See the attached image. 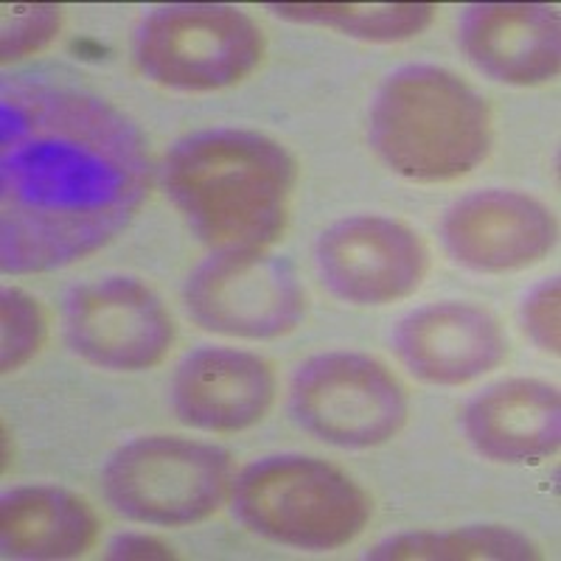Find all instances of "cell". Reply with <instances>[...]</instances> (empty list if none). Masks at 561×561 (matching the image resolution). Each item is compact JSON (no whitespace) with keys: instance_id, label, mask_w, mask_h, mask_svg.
I'll list each match as a JSON object with an SVG mask.
<instances>
[{"instance_id":"obj_9","label":"cell","mask_w":561,"mask_h":561,"mask_svg":"<svg viewBox=\"0 0 561 561\" xmlns=\"http://www.w3.org/2000/svg\"><path fill=\"white\" fill-rule=\"evenodd\" d=\"M62 325L70 351L102 370H149L174 343V320L163 300L129 275H107L73 289Z\"/></svg>"},{"instance_id":"obj_7","label":"cell","mask_w":561,"mask_h":561,"mask_svg":"<svg viewBox=\"0 0 561 561\" xmlns=\"http://www.w3.org/2000/svg\"><path fill=\"white\" fill-rule=\"evenodd\" d=\"M289 413L304 433L329 447L374 449L402 433L410 399L377 357L325 351L295 370Z\"/></svg>"},{"instance_id":"obj_20","label":"cell","mask_w":561,"mask_h":561,"mask_svg":"<svg viewBox=\"0 0 561 561\" xmlns=\"http://www.w3.org/2000/svg\"><path fill=\"white\" fill-rule=\"evenodd\" d=\"M62 26V9L48 3H20L0 9V54L3 62H18L43 51Z\"/></svg>"},{"instance_id":"obj_14","label":"cell","mask_w":561,"mask_h":561,"mask_svg":"<svg viewBox=\"0 0 561 561\" xmlns=\"http://www.w3.org/2000/svg\"><path fill=\"white\" fill-rule=\"evenodd\" d=\"M458 39L469 62L494 82L534 88L559 77V12L542 3H478L460 18Z\"/></svg>"},{"instance_id":"obj_13","label":"cell","mask_w":561,"mask_h":561,"mask_svg":"<svg viewBox=\"0 0 561 561\" xmlns=\"http://www.w3.org/2000/svg\"><path fill=\"white\" fill-rule=\"evenodd\" d=\"M275 370L253 351L205 345L192 351L172 377V410L185 427L242 433L275 402Z\"/></svg>"},{"instance_id":"obj_11","label":"cell","mask_w":561,"mask_h":561,"mask_svg":"<svg viewBox=\"0 0 561 561\" xmlns=\"http://www.w3.org/2000/svg\"><path fill=\"white\" fill-rule=\"evenodd\" d=\"M440 242L453 262L474 273H517L539 264L556 244L548 205L514 188L466 194L444 214Z\"/></svg>"},{"instance_id":"obj_6","label":"cell","mask_w":561,"mask_h":561,"mask_svg":"<svg viewBox=\"0 0 561 561\" xmlns=\"http://www.w3.org/2000/svg\"><path fill=\"white\" fill-rule=\"evenodd\" d=\"M135 65L149 82L183 93L239 84L264 59V34L250 14L225 3H169L135 32Z\"/></svg>"},{"instance_id":"obj_22","label":"cell","mask_w":561,"mask_h":561,"mask_svg":"<svg viewBox=\"0 0 561 561\" xmlns=\"http://www.w3.org/2000/svg\"><path fill=\"white\" fill-rule=\"evenodd\" d=\"M107 559H178V553L154 536L118 534L107 545Z\"/></svg>"},{"instance_id":"obj_21","label":"cell","mask_w":561,"mask_h":561,"mask_svg":"<svg viewBox=\"0 0 561 561\" xmlns=\"http://www.w3.org/2000/svg\"><path fill=\"white\" fill-rule=\"evenodd\" d=\"M559 278L542 280L539 287L528 293L523 304V329L536 348L559 354L561 351V300H559Z\"/></svg>"},{"instance_id":"obj_5","label":"cell","mask_w":561,"mask_h":561,"mask_svg":"<svg viewBox=\"0 0 561 561\" xmlns=\"http://www.w3.org/2000/svg\"><path fill=\"white\" fill-rule=\"evenodd\" d=\"M233 478L228 449L180 435H144L110 455L102 489L129 523L185 528L222 508Z\"/></svg>"},{"instance_id":"obj_2","label":"cell","mask_w":561,"mask_h":561,"mask_svg":"<svg viewBox=\"0 0 561 561\" xmlns=\"http://www.w3.org/2000/svg\"><path fill=\"white\" fill-rule=\"evenodd\" d=\"M298 163L284 144L250 129L183 135L163 160V188L214 253L267 250L289 222Z\"/></svg>"},{"instance_id":"obj_18","label":"cell","mask_w":561,"mask_h":561,"mask_svg":"<svg viewBox=\"0 0 561 561\" xmlns=\"http://www.w3.org/2000/svg\"><path fill=\"white\" fill-rule=\"evenodd\" d=\"M289 23L323 26L365 43H404L433 26V3H270Z\"/></svg>"},{"instance_id":"obj_10","label":"cell","mask_w":561,"mask_h":561,"mask_svg":"<svg viewBox=\"0 0 561 561\" xmlns=\"http://www.w3.org/2000/svg\"><path fill=\"white\" fill-rule=\"evenodd\" d=\"M314 262L334 298L351 307H388L421 287L430 270V250L399 219L354 214L320 233Z\"/></svg>"},{"instance_id":"obj_15","label":"cell","mask_w":561,"mask_h":561,"mask_svg":"<svg viewBox=\"0 0 561 561\" xmlns=\"http://www.w3.org/2000/svg\"><path fill=\"white\" fill-rule=\"evenodd\" d=\"M474 453L494 463H539L561 447V399L542 379H505L463 410Z\"/></svg>"},{"instance_id":"obj_1","label":"cell","mask_w":561,"mask_h":561,"mask_svg":"<svg viewBox=\"0 0 561 561\" xmlns=\"http://www.w3.org/2000/svg\"><path fill=\"white\" fill-rule=\"evenodd\" d=\"M147 135L107 99L48 79L0 88V270L70 267L129 228L152 192Z\"/></svg>"},{"instance_id":"obj_16","label":"cell","mask_w":561,"mask_h":561,"mask_svg":"<svg viewBox=\"0 0 561 561\" xmlns=\"http://www.w3.org/2000/svg\"><path fill=\"white\" fill-rule=\"evenodd\" d=\"M96 511L68 489L23 485L0 500V548L7 559H77L96 545Z\"/></svg>"},{"instance_id":"obj_8","label":"cell","mask_w":561,"mask_h":561,"mask_svg":"<svg viewBox=\"0 0 561 561\" xmlns=\"http://www.w3.org/2000/svg\"><path fill=\"white\" fill-rule=\"evenodd\" d=\"M183 304L199 329L239 340H278L307 318L298 273L267 250L210 253L185 278Z\"/></svg>"},{"instance_id":"obj_17","label":"cell","mask_w":561,"mask_h":561,"mask_svg":"<svg viewBox=\"0 0 561 561\" xmlns=\"http://www.w3.org/2000/svg\"><path fill=\"white\" fill-rule=\"evenodd\" d=\"M365 559L374 561H536L539 548L505 525H466L449 530H415L390 536Z\"/></svg>"},{"instance_id":"obj_3","label":"cell","mask_w":561,"mask_h":561,"mask_svg":"<svg viewBox=\"0 0 561 561\" xmlns=\"http://www.w3.org/2000/svg\"><path fill=\"white\" fill-rule=\"evenodd\" d=\"M491 138L489 102L438 65L393 70L370 104V149L390 172L415 183L463 178L483 163Z\"/></svg>"},{"instance_id":"obj_12","label":"cell","mask_w":561,"mask_h":561,"mask_svg":"<svg viewBox=\"0 0 561 561\" xmlns=\"http://www.w3.org/2000/svg\"><path fill=\"white\" fill-rule=\"evenodd\" d=\"M393 348L415 379L458 388L503 365L508 337L489 309L469 300H440L396 325Z\"/></svg>"},{"instance_id":"obj_19","label":"cell","mask_w":561,"mask_h":561,"mask_svg":"<svg viewBox=\"0 0 561 561\" xmlns=\"http://www.w3.org/2000/svg\"><path fill=\"white\" fill-rule=\"evenodd\" d=\"M48 320L37 298L18 287L0 293V368L14 374L43 348Z\"/></svg>"},{"instance_id":"obj_4","label":"cell","mask_w":561,"mask_h":561,"mask_svg":"<svg viewBox=\"0 0 561 561\" xmlns=\"http://www.w3.org/2000/svg\"><path fill=\"white\" fill-rule=\"evenodd\" d=\"M233 517L255 536L298 550H337L370 519V497L337 466L309 455H267L233 478Z\"/></svg>"}]
</instances>
